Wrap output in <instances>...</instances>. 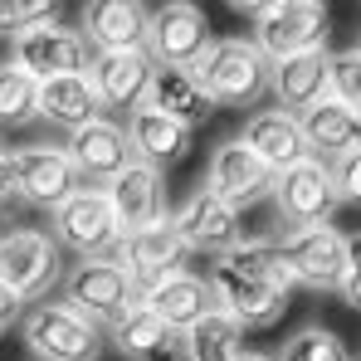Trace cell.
Masks as SVG:
<instances>
[{
	"label": "cell",
	"instance_id": "36",
	"mask_svg": "<svg viewBox=\"0 0 361 361\" xmlns=\"http://www.w3.org/2000/svg\"><path fill=\"white\" fill-rule=\"evenodd\" d=\"M10 200H20V195H15V166H10V147H0V210H5Z\"/></svg>",
	"mask_w": 361,
	"mask_h": 361
},
{
	"label": "cell",
	"instance_id": "10",
	"mask_svg": "<svg viewBox=\"0 0 361 361\" xmlns=\"http://www.w3.org/2000/svg\"><path fill=\"white\" fill-rule=\"evenodd\" d=\"M274 210H279V225L288 230H312V225H332V210L342 205L337 195V180H332V166L322 161H298L293 171L274 180Z\"/></svg>",
	"mask_w": 361,
	"mask_h": 361
},
{
	"label": "cell",
	"instance_id": "32",
	"mask_svg": "<svg viewBox=\"0 0 361 361\" xmlns=\"http://www.w3.org/2000/svg\"><path fill=\"white\" fill-rule=\"evenodd\" d=\"M327 98L352 108L361 118V49H347V54H332V73H327Z\"/></svg>",
	"mask_w": 361,
	"mask_h": 361
},
{
	"label": "cell",
	"instance_id": "27",
	"mask_svg": "<svg viewBox=\"0 0 361 361\" xmlns=\"http://www.w3.org/2000/svg\"><path fill=\"white\" fill-rule=\"evenodd\" d=\"M108 342H113L127 361H161V357H171V352L180 347L176 332H171L161 317H152L147 307H132L118 327L108 332Z\"/></svg>",
	"mask_w": 361,
	"mask_h": 361
},
{
	"label": "cell",
	"instance_id": "30",
	"mask_svg": "<svg viewBox=\"0 0 361 361\" xmlns=\"http://www.w3.org/2000/svg\"><path fill=\"white\" fill-rule=\"evenodd\" d=\"M279 361H352V357H347V342L332 327H302L283 342Z\"/></svg>",
	"mask_w": 361,
	"mask_h": 361
},
{
	"label": "cell",
	"instance_id": "26",
	"mask_svg": "<svg viewBox=\"0 0 361 361\" xmlns=\"http://www.w3.org/2000/svg\"><path fill=\"white\" fill-rule=\"evenodd\" d=\"M39 118L54 122V127H63L68 137H73L78 127H88V122L103 118V103H98L88 73H68V78L39 83Z\"/></svg>",
	"mask_w": 361,
	"mask_h": 361
},
{
	"label": "cell",
	"instance_id": "17",
	"mask_svg": "<svg viewBox=\"0 0 361 361\" xmlns=\"http://www.w3.org/2000/svg\"><path fill=\"white\" fill-rule=\"evenodd\" d=\"M68 157H73L83 185H98V190H108V185L137 161V157H132V142H127V127H118V122H108V118L78 127V132L68 137Z\"/></svg>",
	"mask_w": 361,
	"mask_h": 361
},
{
	"label": "cell",
	"instance_id": "15",
	"mask_svg": "<svg viewBox=\"0 0 361 361\" xmlns=\"http://www.w3.org/2000/svg\"><path fill=\"white\" fill-rule=\"evenodd\" d=\"M185 254H190V249H185V240L176 235V225H171V215H166L161 225H152V230H142V235H127L118 264L132 274L137 293H147V288H157V283L185 274Z\"/></svg>",
	"mask_w": 361,
	"mask_h": 361
},
{
	"label": "cell",
	"instance_id": "22",
	"mask_svg": "<svg viewBox=\"0 0 361 361\" xmlns=\"http://www.w3.org/2000/svg\"><path fill=\"white\" fill-rule=\"evenodd\" d=\"M142 307H147L152 317H161L176 337H185L200 317L215 312V293H210L205 279H195V274H176V279L147 288V293H142Z\"/></svg>",
	"mask_w": 361,
	"mask_h": 361
},
{
	"label": "cell",
	"instance_id": "14",
	"mask_svg": "<svg viewBox=\"0 0 361 361\" xmlns=\"http://www.w3.org/2000/svg\"><path fill=\"white\" fill-rule=\"evenodd\" d=\"M274 171L244 147L240 137H230V142H220L215 152H210V161H205V190H215L225 205H254V200H264V195H274Z\"/></svg>",
	"mask_w": 361,
	"mask_h": 361
},
{
	"label": "cell",
	"instance_id": "2",
	"mask_svg": "<svg viewBox=\"0 0 361 361\" xmlns=\"http://www.w3.org/2000/svg\"><path fill=\"white\" fill-rule=\"evenodd\" d=\"M200 78V88L210 93L215 108H254L264 93H269V78H274V63L254 49V39H215L210 54L190 68Z\"/></svg>",
	"mask_w": 361,
	"mask_h": 361
},
{
	"label": "cell",
	"instance_id": "3",
	"mask_svg": "<svg viewBox=\"0 0 361 361\" xmlns=\"http://www.w3.org/2000/svg\"><path fill=\"white\" fill-rule=\"evenodd\" d=\"M63 302L98 332H113L132 307H142V293L118 259H78L63 274Z\"/></svg>",
	"mask_w": 361,
	"mask_h": 361
},
{
	"label": "cell",
	"instance_id": "33",
	"mask_svg": "<svg viewBox=\"0 0 361 361\" xmlns=\"http://www.w3.org/2000/svg\"><path fill=\"white\" fill-rule=\"evenodd\" d=\"M332 180H337V195H342L347 205H361V142L342 161H332Z\"/></svg>",
	"mask_w": 361,
	"mask_h": 361
},
{
	"label": "cell",
	"instance_id": "37",
	"mask_svg": "<svg viewBox=\"0 0 361 361\" xmlns=\"http://www.w3.org/2000/svg\"><path fill=\"white\" fill-rule=\"evenodd\" d=\"M244 361H279V357H259V352H244Z\"/></svg>",
	"mask_w": 361,
	"mask_h": 361
},
{
	"label": "cell",
	"instance_id": "19",
	"mask_svg": "<svg viewBox=\"0 0 361 361\" xmlns=\"http://www.w3.org/2000/svg\"><path fill=\"white\" fill-rule=\"evenodd\" d=\"M108 200H113V215H118L122 235H142L152 225H161L171 210H166V176L147 161H132L113 185H108Z\"/></svg>",
	"mask_w": 361,
	"mask_h": 361
},
{
	"label": "cell",
	"instance_id": "21",
	"mask_svg": "<svg viewBox=\"0 0 361 361\" xmlns=\"http://www.w3.org/2000/svg\"><path fill=\"white\" fill-rule=\"evenodd\" d=\"M327 73H332V54L327 49H312V54H293V59L274 63V78H269V93L279 98L283 113L302 118L307 108H317L327 98Z\"/></svg>",
	"mask_w": 361,
	"mask_h": 361
},
{
	"label": "cell",
	"instance_id": "9",
	"mask_svg": "<svg viewBox=\"0 0 361 361\" xmlns=\"http://www.w3.org/2000/svg\"><path fill=\"white\" fill-rule=\"evenodd\" d=\"M288 279L312 288V293H332L342 288L347 274V235L337 225H312V230H288L283 240H274Z\"/></svg>",
	"mask_w": 361,
	"mask_h": 361
},
{
	"label": "cell",
	"instance_id": "4",
	"mask_svg": "<svg viewBox=\"0 0 361 361\" xmlns=\"http://www.w3.org/2000/svg\"><path fill=\"white\" fill-rule=\"evenodd\" d=\"M254 20V49L269 63H283L293 54H312L327 44V5L317 0H269V5H249Z\"/></svg>",
	"mask_w": 361,
	"mask_h": 361
},
{
	"label": "cell",
	"instance_id": "20",
	"mask_svg": "<svg viewBox=\"0 0 361 361\" xmlns=\"http://www.w3.org/2000/svg\"><path fill=\"white\" fill-rule=\"evenodd\" d=\"M240 142L274 171V176H283V171H293L298 161H307L302 122L293 118V113H283V108H259V113H249Z\"/></svg>",
	"mask_w": 361,
	"mask_h": 361
},
{
	"label": "cell",
	"instance_id": "12",
	"mask_svg": "<svg viewBox=\"0 0 361 361\" xmlns=\"http://www.w3.org/2000/svg\"><path fill=\"white\" fill-rule=\"evenodd\" d=\"M215 35H210V20L200 5H157L152 10V39H147V54L157 68H195V63L210 54Z\"/></svg>",
	"mask_w": 361,
	"mask_h": 361
},
{
	"label": "cell",
	"instance_id": "31",
	"mask_svg": "<svg viewBox=\"0 0 361 361\" xmlns=\"http://www.w3.org/2000/svg\"><path fill=\"white\" fill-rule=\"evenodd\" d=\"M54 20H59V5H49V0H0V35H10V39H20L39 25H54Z\"/></svg>",
	"mask_w": 361,
	"mask_h": 361
},
{
	"label": "cell",
	"instance_id": "1",
	"mask_svg": "<svg viewBox=\"0 0 361 361\" xmlns=\"http://www.w3.org/2000/svg\"><path fill=\"white\" fill-rule=\"evenodd\" d=\"M205 283L215 293V307L230 312L240 327H274L293 293V279H288L274 240H244L235 254L210 264Z\"/></svg>",
	"mask_w": 361,
	"mask_h": 361
},
{
	"label": "cell",
	"instance_id": "28",
	"mask_svg": "<svg viewBox=\"0 0 361 361\" xmlns=\"http://www.w3.org/2000/svg\"><path fill=\"white\" fill-rule=\"evenodd\" d=\"M180 352H185V361H244V327L215 307L180 337Z\"/></svg>",
	"mask_w": 361,
	"mask_h": 361
},
{
	"label": "cell",
	"instance_id": "25",
	"mask_svg": "<svg viewBox=\"0 0 361 361\" xmlns=\"http://www.w3.org/2000/svg\"><path fill=\"white\" fill-rule=\"evenodd\" d=\"M127 142H132V157L147 161V166H157V171L185 161V152H190V132L180 122L161 118L157 108H137L127 118Z\"/></svg>",
	"mask_w": 361,
	"mask_h": 361
},
{
	"label": "cell",
	"instance_id": "18",
	"mask_svg": "<svg viewBox=\"0 0 361 361\" xmlns=\"http://www.w3.org/2000/svg\"><path fill=\"white\" fill-rule=\"evenodd\" d=\"M152 73L157 63L147 49H132V54H93L88 63V83L98 93L103 108H118V113H137L147 108V93H152Z\"/></svg>",
	"mask_w": 361,
	"mask_h": 361
},
{
	"label": "cell",
	"instance_id": "6",
	"mask_svg": "<svg viewBox=\"0 0 361 361\" xmlns=\"http://www.w3.org/2000/svg\"><path fill=\"white\" fill-rule=\"evenodd\" d=\"M63 279V254L49 230H5L0 235V283L20 302H44Z\"/></svg>",
	"mask_w": 361,
	"mask_h": 361
},
{
	"label": "cell",
	"instance_id": "16",
	"mask_svg": "<svg viewBox=\"0 0 361 361\" xmlns=\"http://www.w3.org/2000/svg\"><path fill=\"white\" fill-rule=\"evenodd\" d=\"M83 39L93 54H132L152 39V10L137 0H93L83 5Z\"/></svg>",
	"mask_w": 361,
	"mask_h": 361
},
{
	"label": "cell",
	"instance_id": "34",
	"mask_svg": "<svg viewBox=\"0 0 361 361\" xmlns=\"http://www.w3.org/2000/svg\"><path fill=\"white\" fill-rule=\"evenodd\" d=\"M342 302L347 307H357L361 312V230L357 235H347V274H342Z\"/></svg>",
	"mask_w": 361,
	"mask_h": 361
},
{
	"label": "cell",
	"instance_id": "8",
	"mask_svg": "<svg viewBox=\"0 0 361 361\" xmlns=\"http://www.w3.org/2000/svg\"><path fill=\"white\" fill-rule=\"evenodd\" d=\"M10 166H15V195L35 210H49V215L68 195L83 190V176H78L68 147H49V142L10 147Z\"/></svg>",
	"mask_w": 361,
	"mask_h": 361
},
{
	"label": "cell",
	"instance_id": "38",
	"mask_svg": "<svg viewBox=\"0 0 361 361\" xmlns=\"http://www.w3.org/2000/svg\"><path fill=\"white\" fill-rule=\"evenodd\" d=\"M357 49H361V44H357Z\"/></svg>",
	"mask_w": 361,
	"mask_h": 361
},
{
	"label": "cell",
	"instance_id": "29",
	"mask_svg": "<svg viewBox=\"0 0 361 361\" xmlns=\"http://www.w3.org/2000/svg\"><path fill=\"white\" fill-rule=\"evenodd\" d=\"M39 118V78L15 63H0V127H25Z\"/></svg>",
	"mask_w": 361,
	"mask_h": 361
},
{
	"label": "cell",
	"instance_id": "13",
	"mask_svg": "<svg viewBox=\"0 0 361 361\" xmlns=\"http://www.w3.org/2000/svg\"><path fill=\"white\" fill-rule=\"evenodd\" d=\"M10 63L25 68L30 78L49 83V78H68V73H88L93 49L83 39V30H68V25H39L20 39H10Z\"/></svg>",
	"mask_w": 361,
	"mask_h": 361
},
{
	"label": "cell",
	"instance_id": "7",
	"mask_svg": "<svg viewBox=\"0 0 361 361\" xmlns=\"http://www.w3.org/2000/svg\"><path fill=\"white\" fill-rule=\"evenodd\" d=\"M54 240H59V249L78 254V259H118L127 235H122L118 215H113L108 190L83 185L78 195H68L54 210Z\"/></svg>",
	"mask_w": 361,
	"mask_h": 361
},
{
	"label": "cell",
	"instance_id": "24",
	"mask_svg": "<svg viewBox=\"0 0 361 361\" xmlns=\"http://www.w3.org/2000/svg\"><path fill=\"white\" fill-rule=\"evenodd\" d=\"M298 122H302V137H307V157L322 161V166L342 161V157L361 142V118L352 113V108L332 103V98H322L317 108H307Z\"/></svg>",
	"mask_w": 361,
	"mask_h": 361
},
{
	"label": "cell",
	"instance_id": "35",
	"mask_svg": "<svg viewBox=\"0 0 361 361\" xmlns=\"http://www.w3.org/2000/svg\"><path fill=\"white\" fill-rule=\"evenodd\" d=\"M15 322H25V302H20L10 288H5V283H0V337H5Z\"/></svg>",
	"mask_w": 361,
	"mask_h": 361
},
{
	"label": "cell",
	"instance_id": "23",
	"mask_svg": "<svg viewBox=\"0 0 361 361\" xmlns=\"http://www.w3.org/2000/svg\"><path fill=\"white\" fill-rule=\"evenodd\" d=\"M147 108H157L161 118L180 122L185 132L205 127V118L215 113L210 93L200 88V78L190 68H157L152 73V93H147Z\"/></svg>",
	"mask_w": 361,
	"mask_h": 361
},
{
	"label": "cell",
	"instance_id": "5",
	"mask_svg": "<svg viewBox=\"0 0 361 361\" xmlns=\"http://www.w3.org/2000/svg\"><path fill=\"white\" fill-rule=\"evenodd\" d=\"M20 337L35 361H98L108 347V332H98L68 302H35L20 322Z\"/></svg>",
	"mask_w": 361,
	"mask_h": 361
},
{
	"label": "cell",
	"instance_id": "11",
	"mask_svg": "<svg viewBox=\"0 0 361 361\" xmlns=\"http://www.w3.org/2000/svg\"><path fill=\"white\" fill-rule=\"evenodd\" d=\"M171 225L176 235L185 240L190 254H210V259H225L244 244V225H240V210L225 205L215 190L195 185L176 210H171Z\"/></svg>",
	"mask_w": 361,
	"mask_h": 361
}]
</instances>
